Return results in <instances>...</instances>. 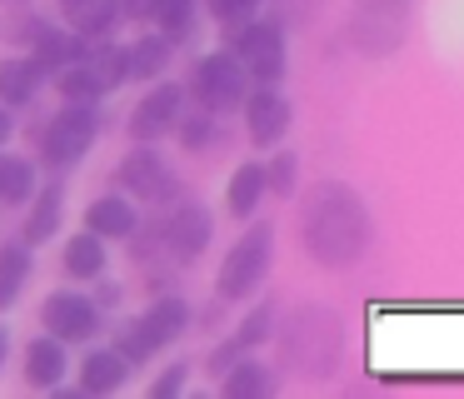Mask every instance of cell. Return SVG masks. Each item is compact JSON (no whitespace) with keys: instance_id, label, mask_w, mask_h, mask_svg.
Returning a JSON list of instances; mask_svg holds the SVG:
<instances>
[{"instance_id":"cell-1","label":"cell","mask_w":464,"mask_h":399,"mask_svg":"<svg viewBox=\"0 0 464 399\" xmlns=\"http://www.w3.org/2000/svg\"><path fill=\"white\" fill-rule=\"evenodd\" d=\"M300 239L314 265L350 269L370 249V209L344 180H324L300 205Z\"/></svg>"},{"instance_id":"cell-2","label":"cell","mask_w":464,"mask_h":399,"mask_svg":"<svg viewBox=\"0 0 464 399\" xmlns=\"http://www.w3.org/2000/svg\"><path fill=\"white\" fill-rule=\"evenodd\" d=\"M285 365L304 379H324L340 365V329H334V315L320 305L295 309V319L285 325Z\"/></svg>"},{"instance_id":"cell-3","label":"cell","mask_w":464,"mask_h":399,"mask_svg":"<svg viewBox=\"0 0 464 399\" xmlns=\"http://www.w3.org/2000/svg\"><path fill=\"white\" fill-rule=\"evenodd\" d=\"M270 249H275V229L270 225H255L245 239H235V249L225 255L220 265V295L225 299H250V289L265 279V269H270Z\"/></svg>"},{"instance_id":"cell-4","label":"cell","mask_w":464,"mask_h":399,"mask_svg":"<svg viewBox=\"0 0 464 399\" xmlns=\"http://www.w3.org/2000/svg\"><path fill=\"white\" fill-rule=\"evenodd\" d=\"M95 130H101V115H95V105H91V100H71V105H65L61 115L45 125L41 155L51 160V165H75V160L91 150Z\"/></svg>"},{"instance_id":"cell-5","label":"cell","mask_w":464,"mask_h":399,"mask_svg":"<svg viewBox=\"0 0 464 399\" xmlns=\"http://www.w3.org/2000/svg\"><path fill=\"white\" fill-rule=\"evenodd\" d=\"M410 5L414 0H360V10H354V40H360V50L390 55V50L400 45V35H404Z\"/></svg>"},{"instance_id":"cell-6","label":"cell","mask_w":464,"mask_h":399,"mask_svg":"<svg viewBox=\"0 0 464 399\" xmlns=\"http://www.w3.org/2000/svg\"><path fill=\"white\" fill-rule=\"evenodd\" d=\"M245 80H250V75H245V65H240L235 55H225V50H220V55H205L200 65H195L190 90L200 95V105L215 115V110L240 105V100H245Z\"/></svg>"},{"instance_id":"cell-7","label":"cell","mask_w":464,"mask_h":399,"mask_svg":"<svg viewBox=\"0 0 464 399\" xmlns=\"http://www.w3.org/2000/svg\"><path fill=\"white\" fill-rule=\"evenodd\" d=\"M235 60L245 65V75L260 80V85H275L285 75V40L275 25H245L235 35Z\"/></svg>"},{"instance_id":"cell-8","label":"cell","mask_w":464,"mask_h":399,"mask_svg":"<svg viewBox=\"0 0 464 399\" xmlns=\"http://www.w3.org/2000/svg\"><path fill=\"white\" fill-rule=\"evenodd\" d=\"M41 319H45V329H51L61 345H71V339H91L95 329H101V309H95L85 295H71V289H61V295L45 299Z\"/></svg>"},{"instance_id":"cell-9","label":"cell","mask_w":464,"mask_h":399,"mask_svg":"<svg viewBox=\"0 0 464 399\" xmlns=\"http://www.w3.org/2000/svg\"><path fill=\"white\" fill-rule=\"evenodd\" d=\"M121 185L130 190L135 200H150V205H165L175 195V175L155 150H130L121 160Z\"/></svg>"},{"instance_id":"cell-10","label":"cell","mask_w":464,"mask_h":399,"mask_svg":"<svg viewBox=\"0 0 464 399\" xmlns=\"http://www.w3.org/2000/svg\"><path fill=\"white\" fill-rule=\"evenodd\" d=\"M245 130H250L255 145H275V140L290 130V100L275 85H260L250 95V105H245Z\"/></svg>"},{"instance_id":"cell-11","label":"cell","mask_w":464,"mask_h":399,"mask_svg":"<svg viewBox=\"0 0 464 399\" xmlns=\"http://www.w3.org/2000/svg\"><path fill=\"white\" fill-rule=\"evenodd\" d=\"M175 120H180V90H175V85H155L150 95H145L140 105H135V115H130V135L150 145V140L170 135Z\"/></svg>"},{"instance_id":"cell-12","label":"cell","mask_w":464,"mask_h":399,"mask_svg":"<svg viewBox=\"0 0 464 399\" xmlns=\"http://www.w3.org/2000/svg\"><path fill=\"white\" fill-rule=\"evenodd\" d=\"M210 229H215L210 209L195 205V200H185V205H175L170 225H165V245H170L180 259H195L205 245H210Z\"/></svg>"},{"instance_id":"cell-13","label":"cell","mask_w":464,"mask_h":399,"mask_svg":"<svg viewBox=\"0 0 464 399\" xmlns=\"http://www.w3.org/2000/svg\"><path fill=\"white\" fill-rule=\"evenodd\" d=\"M185 325H190V305L170 295V299H160V305H155L135 329H140V339H145L150 349H165L170 339H180V335H185Z\"/></svg>"},{"instance_id":"cell-14","label":"cell","mask_w":464,"mask_h":399,"mask_svg":"<svg viewBox=\"0 0 464 399\" xmlns=\"http://www.w3.org/2000/svg\"><path fill=\"white\" fill-rule=\"evenodd\" d=\"M85 229H91V235H101V239H130V235H135V209H130V200H125V195L95 200V205L85 209Z\"/></svg>"},{"instance_id":"cell-15","label":"cell","mask_w":464,"mask_h":399,"mask_svg":"<svg viewBox=\"0 0 464 399\" xmlns=\"http://www.w3.org/2000/svg\"><path fill=\"white\" fill-rule=\"evenodd\" d=\"M25 379H31L35 389H55L65 379V345L55 335L35 339V345L25 349Z\"/></svg>"},{"instance_id":"cell-16","label":"cell","mask_w":464,"mask_h":399,"mask_svg":"<svg viewBox=\"0 0 464 399\" xmlns=\"http://www.w3.org/2000/svg\"><path fill=\"white\" fill-rule=\"evenodd\" d=\"M125 375H130V359H125L121 349H101V355L85 359L81 389H85V394H115V389L125 384Z\"/></svg>"},{"instance_id":"cell-17","label":"cell","mask_w":464,"mask_h":399,"mask_svg":"<svg viewBox=\"0 0 464 399\" xmlns=\"http://www.w3.org/2000/svg\"><path fill=\"white\" fill-rule=\"evenodd\" d=\"M71 5V20L85 40H105L121 20V0H65Z\"/></svg>"},{"instance_id":"cell-18","label":"cell","mask_w":464,"mask_h":399,"mask_svg":"<svg viewBox=\"0 0 464 399\" xmlns=\"http://www.w3.org/2000/svg\"><path fill=\"white\" fill-rule=\"evenodd\" d=\"M25 279H31V245H5L0 249V315L21 299Z\"/></svg>"},{"instance_id":"cell-19","label":"cell","mask_w":464,"mask_h":399,"mask_svg":"<svg viewBox=\"0 0 464 399\" xmlns=\"http://www.w3.org/2000/svg\"><path fill=\"white\" fill-rule=\"evenodd\" d=\"M260 195H265V165H240L230 175V190H225V200H230V215L235 219H250L255 215V205H260Z\"/></svg>"},{"instance_id":"cell-20","label":"cell","mask_w":464,"mask_h":399,"mask_svg":"<svg viewBox=\"0 0 464 399\" xmlns=\"http://www.w3.org/2000/svg\"><path fill=\"white\" fill-rule=\"evenodd\" d=\"M85 50H81V40H71V35H61V30H45L41 40H35V55H31V65L41 70V75H55V70H65L71 60H81Z\"/></svg>"},{"instance_id":"cell-21","label":"cell","mask_w":464,"mask_h":399,"mask_svg":"<svg viewBox=\"0 0 464 399\" xmlns=\"http://www.w3.org/2000/svg\"><path fill=\"white\" fill-rule=\"evenodd\" d=\"M165 65H170V40L165 35H150L135 50H125V80H155Z\"/></svg>"},{"instance_id":"cell-22","label":"cell","mask_w":464,"mask_h":399,"mask_svg":"<svg viewBox=\"0 0 464 399\" xmlns=\"http://www.w3.org/2000/svg\"><path fill=\"white\" fill-rule=\"evenodd\" d=\"M65 269H71L75 279H95L105 269V239L91 235V229H81V235L65 245Z\"/></svg>"},{"instance_id":"cell-23","label":"cell","mask_w":464,"mask_h":399,"mask_svg":"<svg viewBox=\"0 0 464 399\" xmlns=\"http://www.w3.org/2000/svg\"><path fill=\"white\" fill-rule=\"evenodd\" d=\"M41 80L45 75L31 65V60H0V100H5V105H25Z\"/></svg>"},{"instance_id":"cell-24","label":"cell","mask_w":464,"mask_h":399,"mask_svg":"<svg viewBox=\"0 0 464 399\" xmlns=\"http://www.w3.org/2000/svg\"><path fill=\"white\" fill-rule=\"evenodd\" d=\"M225 399H265L275 389V379L265 375L260 365H250V359H240V365L230 369V375H225Z\"/></svg>"},{"instance_id":"cell-25","label":"cell","mask_w":464,"mask_h":399,"mask_svg":"<svg viewBox=\"0 0 464 399\" xmlns=\"http://www.w3.org/2000/svg\"><path fill=\"white\" fill-rule=\"evenodd\" d=\"M55 225H61V190H45L41 200H35L31 219H25V245H45V239L55 235Z\"/></svg>"},{"instance_id":"cell-26","label":"cell","mask_w":464,"mask_h":399,"mask_svg":"<svg viewBox=\"0 0 464 399\" xmlns=\"http://www.w3.org/2000/svg\"><path fill=\"white\" fill-rule=\"evenodd\" d=\"M35 190V170L31 160H15V155H0V200L5 205H21L25 195Z\"/></svg>"},{"instance_id":"cell-27","label":"cell","mask_w":464,"mask_h":399,"mask_svg":"<svg viewBox=\"0 0 464 399\" xmlns=\"http://www.w3.org/2000/svg\"><path fill=\"white\" fill-rule=\"evenodd\" d=\"M85 65H91V75L101 80L105 90H115L125 80V50H115V45H95L91 55H85Z\"/></svg>"},{"instance_id":"cell-28","label":"cell","mask_w":464,"mask_h":399,"mask_svg":"<svg viewBox=\"0 0 464 399\" xmlns=\"http://www.w3.org/2000/svg\"><path fill=\"white\" fill-rule=\"evenodd\" d=\"M55 85H61L65 100H101V95H105V85L91 75V65H85V60H81V65H65Z\"/></svg>"},{"instance_id":"cell-29","label":"cell","mask_w":464,"mask_h":399,"mask_svg":"<svg viewBox=\"0 0 464 399\" xmlns=\"http://www.w3.org/2000/svg\"><path fill=\"white\" fill-rule=\"evenodd\" d=\"M150 15L160 20L165 35H180V30L190 25V15H195V0H150Z\"/></svg>"},{"instance_id":"cell-30","label":"cell","mask_w":464,"mask_h":399,"mask_svg":"<svg viewBox=\"0 0 464 399\" xmlns=\"http://www.w3.org/2000/svg\"><path fill=\"white\" fill-rule=\"evenodd\" d=\"M295 185V155H275L270 170H265V190H275V195H290Z\"/></svg>"},{"instance_id":"cell-31","label":"cell","mask_w":464,"mask_h":399,"mask_svg":"<svg viewBox=\"0 0 464 399\" xmlns=\"http://www.w3.org/2000/svg\"><path fill=\"white\" fill-rule=\"evenodd\" d=\"M270 319H275V315H270V309L260 305V309H255V315H250V319H245V325H240V335H235V345H240V349L260 345V339L270 335Z\"/></svg>"},{"instance_id":"cell-32","label":"cell","mask_w":464,"mask_h":399,"mask_svg":"<svg viewBox=\"0 0 464 399\" xmlns=\"http://www.w3.org/2000/svg\"><path fill=\"white\" fill-rule=\"evenodd\" d=\"M175 125H180V120H175ZM210 135H215V125H210V110H205V115H190L180 125V140L190 150H200V145H210Z\"/></svg>"},{"instance_id":"cell-33","label":"cell","mask_w":464,"mask_h":399,"mask_svg":"<svg viewBox=\"0 0 464 399\" xmlns=\"http://www.w3.org/2000/svg\"><path fill=\"white\" fill-rule=\"evenodd\" d=\"M260 0H210V15L215 20H250Z\"/></svg>"},{"instance_id":"cell-34","label":"cell","mask_w":464,"mask_h":399,"mask_svg":"<svg viewBox=\"0 0 464 399\" xmlns=\"http://www.w3.org/2000/svg\"><path fill=\"white\" fill-rule=\"evenodd\" d=\"M180 389H185V365H175V369H165V375L155 379L150 394H155V399H170V394H180Z\"/></svg>"},{"instance_id":"cell-35","label":"cell","mask_w":464,"mask_h":399,"mask_svg":"<svg viewBox=\"0 0 464 399\" xmlns=\"http://www.w3.org/2000/svg\"><path fill=\"white\" fill-rule=\"evenodd\" d=\"M11 125H15V120H11V110L0 105V145H5V140H11Z\"/></svg>"},{"instance_id":"cell-36","label":"cell","mask_w":464,"mask_h":399,"mask_svg":"<svg viewBox=\"0 0 464 399\" xmlns=\"http://www.w3.org/2000/svg\"><path fill=\"white\" fill-rule=\"evenodd\" d=\"M5 355H11V335H5V325H0V365H5Z\"/></svg>"}]
</instances>
